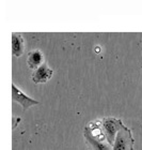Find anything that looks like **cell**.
<instances>
[{
	"label": "cell",
	"mask_w": 142,
	"mask_h": 150,
	"mask_svg": "<svg viewBox=\"0 0 142 150\" xmlns=\"http://www.w3.org/2000/svg\"><path fill=\"white\" fill-rule=\"evenodd\" d=\"M25 52V40L19 33H12V54L14 57H20Z\"/></svg>",
	"instance_id": "52a82bcc"
},
{
	"label": "cell",
	"mask_w": 142,
	"mask_h": 150,
	"mask_svg": "<svg viewBox=\"0 0 142 150\" xmlns=\"http://www.w3.org/2000/svg\"><path fill=\"white\" fill-rule=\"evenodd\" d=\"M44 62V56L42 52L39 50H31L28 54V59H27V66L32 70H37L40 68Z\"/></svg>",
	"instance_id": "8992f818"
},
{
	"label": "cell",
	"mask_w": 142,
	"mask_h": 150,
	"mask_svg": "<svg viewBox=\"0 0 142 150\" xmlns=\"http://www.w3.org/2000/svg\"><path fill=\"white\" fill-rule=\"evenodd\" d=\"M12 100H13V102L18 103L19 105H22L24 110H29L31 106H34V105L40 104L39 101L28 97V96L24 93L20 89H18V88L16 87L14 84H12Z\"/></svg>",
	"instance_id": "277c9868"
},
{
	"label": "cell",
	"mask_w": 142,
	"mask_h": 150,
	"mask_svg": "<svg viewBox=\"0 0 142 150\" xmlns=\"http://www.w3.org/2000/svg\"><path fill=\"white\" fill-rule=\"evenodd\" d=\"M123 127L124 125L122 120L114 118V117H108V118H104L102 120L103 131L105 133L110 145H113L117 133L123 129Z\"/></svg>",
	"instance_id": "7a4b0ae2"
},
{
	"label": "cell",
	"mask_w": 142,
	"mask_h": 150,
	"mask_svg": "<svg viewBox=\"0 0 142 150\" xmlns=\"http://www.w3.org/2000/svg\"><path fill=\"white\" fill-rule=\"evenodd\" d=\"M135 138L131 130L124 125L123 129L117 133L115 141L112 145V150H134Z\"/></svg>",
	"instance_id": "3957f363"
},
{
	"label": "cell",
	"mask_w": 142,
	"mask_h": 150,
	"mask_svg": "<svg viewBox=\"0 0 142 150\" xmlns=\"http://www.w3.org/2000/svg\"><path fill=\"white\" fill-rule=\"evenodd\" d=\"M53 71L47 66V63H43L40 68L34 70L32 75H31V79L34 84H45L53 77Z\"/></svg>",
	"instance_id": "5b68a950"
},
{
	"label": "cell",
	"mask_w": 142,
	"mask_h": 150,
	"mask_svg": "<svg viewBox=\"0 0 142 150\" xmlns=\"http://www.w3.org/2000/svg\"><path fill=\"white\" fill-rule=\"evenodd\" d=\"M84 141L89 150H112L105 133L103 131L102 121H93L84 127Z\"/></svg>",
	"instance_id": "6da1fadb"
}]
</instances>
